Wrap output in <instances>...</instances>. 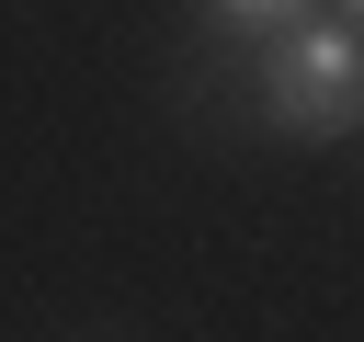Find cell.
I'll return each mask as SVG.
<instances>
[{
    "label": "cell",
    "mask_w": 364,
    "mask_h": 342,
    "mask_svg": "<svg viewBox=\"0 0 364 342\" xmlns=\"http://www.w3.org/2000/svg\"><path fill=\"white\" fill-rule=\"evenodd\" d=\"M262 114L307 148H330L353 114H364V23H273V57H262Z\"/></svg>",
    "instance_id": "6da1fadb"
},
{
    "label": "cell",
    "mask_w": 364,
    "mask_h": 342,
    "mask_svg": "<svg viewBox=\"0 0 364 342\" xmlns=\"http://www.w3.org/2000/svg\"><path fill=\"white\" fill-rule=\"evenodd\" d=\"M205 11H216L228 34H273V23H296L307 0H205Z\"/></svg>",
    "instance_id": "7a4b0ae2"
},
{
    "label": "cell",
    "mask_w": 364,
    "mask_h": 342,
    "mask_svg": "<svg viewBox=\"0 0 364 342\" xmlns=\"http://www.w3.org/2000/svg\"><path fill=\"white\" fill-rule=\"evenodd\" d=\"M341 23H364V0H341Z\"/></svg>",
    "instance_id": "3957f363"
}]
</instances>
